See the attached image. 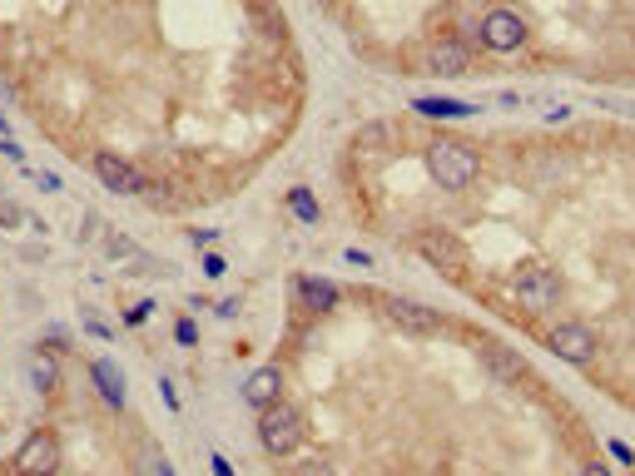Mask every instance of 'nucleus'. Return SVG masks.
<instances>
[{
	"label": "nucleus",
	"mask_w": 635,
	"mask_h": 476,
	"mask_svg": "<svg viewBox=\"0 0 635 476\" xmlns=\"http://www.w3.org/2000/svg\"><path fill=\"white\" fill-rule=\"evenodd\" d=\"M388 313H392V323H402V328H412V333H442V313H432V307H422V303H408V298H392Z\"/></svg>",
	"instance_id": "nucleus-10"
},
{
	"label": "nucleus",
	"mask_w": 635,
	"mask_h": 476,
	"mask_svg": "<svg viewBox=\"0 0 635 476\" xmlns=\"http://www.w3.org/2000/svg\"><path fill=\"white\" fill-rule=\"evenodd\" d=\"M527 21H521L511 5H496V11L482 15V50L492 55H517L521 45H527Z\"/></svg>",
	"instance_id": "nucleus-3"
},
{
	"label": "nucleus",
	"mask_w": 635,
	"mask_h": 476,
	"mask_svg": "<svg viewBox=\"0 0 635 476\" xmlns=\"http://www.w3.org/2000/svg\"><path fill=\"white\" fill-rule=\"evenodd\" d=\"M546 348L556 352V358H566V362H576V368H586V362L596 358V333L586 328V323H556V328L546 333Z\"/></svg>",
	"instance_id": "nucleus-5"
},
{
	"label": "nucleus",
	"mask_w": 635,
	"mask_h": 476,
	"mask_svg": "<svg viewBox=\"0 0 635 476\" xmlns=\"http://www.w3.org/2000/svg\"><path fill=\"white\" fill-rule=\"evenodd\" d=\"M298 293H303V303H308L313 313H333V307H338V288L328 283V278L303 273V278H298Z\"/></svg>",
	"instance_id": "nucleus-13"
},
{
	"label": "nucleus",
	"mask_w": 635,
	"mask_h": 476,
	"mask_svg": "<svg viewBox=\"0 0 635 476\" xmlns=\"http://www.w3.org/2000/svg\"><path fill=\"white\" fill-rule=\"evenodd\" d=\"M467 65H472V50H467L462 40H437L427 50V70L432 74H462Z\"/></svg>",
	"instance_id": "nucleus-11"
},
{
	"label": "nucleus",
	"mask_w": 635,
	"mask_h": 476,
	"mask_svg": "<svg viewBox=\"0 0 635 476\" xmlns=\"http://www.w3.org/2000/svg\"><path fill=\"white\" fill-rule=\"evenodd\" d=\"M476 149L467 144V139H457V134H437L427 144V174L442 184V189H467V184L476 179Z\"/></svg>",
	"instance_id": "nucleus-1"
},
{
	"label": "nucleus",
	"mask_w": 635,
	"mask_h": 476,
	"mask_svg": "<svg viewBox=\"0 0 635 476\" xmlns=\"http://www.w3.org/2000/svg\"><path fill=\"white\" fill-rule=\"evenodd\" d=\"M95 174H99V184H105L109 194H144L150 189V179L119 154H95Z\"/></svg>",
	"instance_id": "nucleus-6"
},
{
	"label": "nucleus",
	"mask_w": 635,
	"mask_h": 476,
	"mask_svg": "<svg viewBox=\"0 0 635 476\" xmlns=\"http://www.w3.org/2000/svg\"><path fill=\"white\" fill-rule=\"evenodd\" d=\"M0 134H5V119H0Z\"/></svg>",
	"instance_id": "nucleus-21"
},
{
	"label": "nucleus",
	"mask_w": 635,
	"mask_h": 476,
	"mask_svg": "<svg viewBox=\"0 0 635 476\" xmlns=\"http://www.w3.org/2000/svg\"><path fill=\"white\" fill-rule=\"evenodd\" d=\"M60 466V442L55 432H30L25 446L15 452V472H55Z\"/></svg>",
	"instance_id": "nucleus-8"
},
{
	"label": "nucleus",
	"mask_w": 635,
	"mask_h": 476,
	"mask_svg": "<svg viewBox=\"0 0 635 476\" xmlns=\"http://www.w3.org/2000/svg\"><path fill=\"white\" fill-rule=\"evenodd\" d=\"M35 382H40L45 392L55 387V368H50V358H40V362H35Z\"/></svg>",
	"instance_id": "nucleus-18"
},
{
	"label": "nucleus",
	"mask_w": 635,
	"mask_h": 476,
	"mask_svg": "<svg viewBox=\"0 0 635 476\" xmlns=\"http://www.w3.org/2000/svg\"><path fill=\"white\" fill-rule=\"evenodd\" d=\"M90 377H95L99 397H105L109 407H124V377H119V368H115V362H109V358H95Z\"/></svg>",
	"instance_id": "nucleus-12"
},
{
	"label": "nucleus",
	"mask_w": 635,
	"mask_h": 476,
	"mask_svg": "<svg viewBox=\"0 0 635 476\" xmlns=\"http://www.w3.org/2000/svg\"><path fill=\"white\" fill-rule=\"evenodd\" d=\"M244 397H248V407H259V412H263V407H273L283 397V372L273 368V362H269V368H253V372H248V382H244Z\"/></svg>",
	"instance_id": "nucleus-9"
},
{
	"label": "nucleus",
	"mask_w": 635,
	"mask_h": 476,
	"mask_svg": "<svg viewBox=\"0 0 635 476\" xmlns=\"http://www.w3.org/2000/svg\"><path fill=\"white\" fill-rule=\"evenodd\" d=\"M422 258L437 264L442 273H452V278L467 273V244L452 238V233H427V238H422Z\"/></svg>",
	"instance_id": "nucleus-7"
},
{
	"label": "nucleus",
	"mask_w": 635,
	"mask_h": 476,
	"mask_svg": "<svg viewBox=\"0 0 635 476\" xmlns=\"http://www.w3.org/2000/svg\"><path fill=\"white\" fill-rule=\"evenodd\" d=\"M259 442H263V452L288 456L293 446L303 442V412H298L293 402H273V407H263V412H259Z\"/></svg>",
	"instance_id": "nucleus-2"
},
{
	"label": "nucleus",
	"mask_w": 635,
	"mask_h": 476,
	"mask_svg": "<svg viewBox=\"0 0 635 476\" xmlns=\"http://www.w3.org/2000/svg\"><path fill=\"white\" fill-rule=\"evenodd\" d=\"M482 362L496 372V377H506V382H517L521 372H527V368H521L517 352H506V348H482Z\"/></svg>",
	"instance_id": "nucleus-14"
},
{
	"label": "nucleus",
	"mask_w": 635,
	"mask_h": 476,
	"mask_svg": "<svg viewBox=\"0 0 635 476\" xmlns=\"http://www.w3.org/2000/svg\"><path fill=\"white\" fill-rule=\"evenodd\" d=\"M174 338H179L184 348H189V342H199V328H194V323H189V317H184L179 328H174Z\"/></svg>",
	"instance_id": "nucleus-19"
},
{
	"label": "nucleus",
	"mask_w": 635,
	"mask_h": 476,
	"mask_svg": "<svg viewBox=\"0 0 635 476\" xmlns=\"http://www.w3.org/2000/svg\"><path fill=\"white\" fill-rule=\"evenodd\" d=\"M388 144H392V129L373 125V129H363V134L353 139V154H388Z\"/></svg>",
	"instance_id": "nucleus-16"
},
{
	"label": "nucleus",
	"mask_w": 635,
	"mask_h": 476,
	"mask_svg": "<svg viewBox=\"0 0 635 476\" xmlns=\"http://www.w3.org/2000/svg\"><path fill=\"white\" fill-rule=\"evenodd\" d=\"M288 213L293 219H303V223H318L323 219V209H318V199H313V189H288Z\"/></svg>",
	"instance_id": "nucleus-15"
},
{
	"label": "nucleus",
	"mask_w": 635,
	"mask_h": 476,
	"mask_svg": "<svg viewBox=\"0 0 635 476\" xmlns=\"http://www.w3.org/2000/svg\"><path fill=\"white\" fill-rule=\"evenodd\" d=\"M150 313H154V303H140V307H130V317H124V323H130V328H140V323H150Z\"/></svg>",
	"instance_id": "nucleus-20"
},
{
	"label": "nucleus",
	"mask_w": 635,
	"mask_h": 476,
	"mask_svg": "<svg viewBox=\"0 0 635 476\" xmlns=\"http://www.w3.org/2000/svg\"><path fill=\"white\" fill-rule=\"evenodd\" d=\"M417 115H472V105L467 100H417Z\"/></svg>",
	"instance_id": "nucleus-17"
},
{
	"label": "nucleus",
	"mask_w": 635,
	"mask_h": 476,
	"mask_svg": "<svg viewBox=\"0 0 635 476\" xmlns=\"http://www.w3.org/2000/svg\"><path fill=\"white\" fill-rule=\"evenodd\" d=\"M511 288H517L521 303H531V307H551L561 298V278H556V268H546V264H521L517 273H511Z\"/></svg>",
	"instance_id": "nucleus-4"
}]
</instances>
